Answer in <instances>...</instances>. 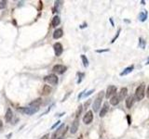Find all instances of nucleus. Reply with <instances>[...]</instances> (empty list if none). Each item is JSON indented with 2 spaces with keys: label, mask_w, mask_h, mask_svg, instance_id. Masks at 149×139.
Instances as JSON below:
<instances>
[{
  "label": "nucleus",
  "mask_w": 149,
  "mask_h": 139,
  "mask_svg": "<svg viewBox=\"0 0 149 139\" xmlns=\"http://www.w3.org/2000/svg\"><path fill=\"white\" fill-rule=\"evenodd\" d=\"M103 95H104V92H103V91H101L99 94H98V96H97L96 99L94 100V102H93L92 108H93V110H94V112H97V111L99 110L100 107H101L102 100H103Z\"/></svg>",
  "instance_id": "1"
},
{
  "label": "nucleus",
  "mask_w": 149,
  "mask_h": 139,
  "mask_svg": "<svg viewBox=\"0 0 149 139\" xmlns=\"http://www.w3.org/2000/svg\"><path fill=\"white\" fill-rule=\"evenodd\" d=\"M60 122H61L60 121H58V122H57L56 123H55V124H53V125H52V126H51V130H53L54 128H56L57 126H58V125L60 124Z\"/></svg>",
  "instance_id": "29"
},
{
  "label": "nucleus",
  "mask_w": 149,
  "mask_h": 139,
  "mask_svg": "<svg viewBox=\"0 0 149 139\" xmlns=\"http://www.w3.org/2000/svg\"><path fill=\"white\" fill-rule=\"evenodd\" d=\"M61 23V19L59 16H55L53 18V20H52V22H51V25L53 26V27H57L58 25Z\"/></svg>",
  "instance_id": "18"
},
{
  "label": "nucleus",
  "mask_w": 149,
  "mask_h": 139,
  "mask_svg": "<svg viewBox=\"0 0 149 139\" xmlns=\"http://www.w3.org/2000/svg\"><path fill=\"white\" fill-rule=\"evenodd\" d=\"M119 98H118V96H114L112 98L110 99V104L113 105V106H117L118 103H119Z\"/></svg>",
  "instance_id": "19"
},
{
  "label": "nucleus",
  "mask_w": 149,
  "mask_h": 139,
  "mask_svg": "<svg viewBox=\"0 0 149 139\" xmlns=\"http://www.w3.org/2000/svg\"><path fill=\"white\" fill-rule=\"evenodd\" d=\"M108 110H109V103H108V102H105V103L103 104L101 111H100V117H101V118L104 117V116L106 115L107 112H108Z\"/></svg>",
  "instance_id": "9"
},
{
  "label": "nucleus",
  "mask_w": 149,
  "mask_h": 139,
  "mask_svg": "<svg viewBox=\"0 0 149 139\" xmlns=\"http://www.w3.org/2000/svg\"><path fill=\"white\" fill-rule=\"evenodd\" d=\"M81 59H82V62H83L84 67L87 68V67L89 66V60L87 59V57H86L85 55H81Z\"/></svg>",
  "instance_id": "23"
},
{
  "label": "nucleus",
  "mask_w": 149,
  "mask_h": 139,
  "mask_svg": "<svg viewBox=\"0 0 149 139\" xmlns=\"http://www.w3.org/2000/svg\"><path fill=\"white\" fill-rule=\"evenodd\" d=\"M77 75L79 76V78H78V81H77V83H81L82 79H83V77L85 76V74H84V73H81V72H78Z\"/></svg>",
  "instance_id": "26"
},
{
  "label": "nucleus",
  "mask_w": 149,
  "mask_h": 139,
  "mask_svg": "<svg viewBox=\"0 0 149 139\" xmlns=\"http://www.w3.org/2000/svg\"><path fill=\"white\" fill-rule=\"evenodd\" d=\"M120 32H121V29H118V31H117V35H115V37H114L113 39H112V41H111V43H114V42L116 41V39L119 36V34H120Z\"/></svg>",
  "instance_id": "27"
},
{
  "label": "nucleus",
  "mask_w": 149,
  "mask_h": 139,
  "mask_svg": "<svg viewBox=\"0 0 149 139\" xmlns=\"http://www.w3.org/2000/svg\"><path fill=\"white\" fill-rule=\"evenodd\" d=\"M82 110H83V106L82 105H79L77 110H76V113H75V118H79V116L81 114Z\"/></svg>",
  "instance_id": "24"
},
{
  "label": "nucleus",
  "mask_w": 149,
  "mask_h": 139,
  "mask_svg": "<svg viewBox=\"0 0 149 139\" xmlns=\"http://www.w3.org/2000/svg\"><path fill=\"white\" fill-rule=\"evenodd\" d=\"M64 124H62L60 126V127H59V128L57 129L56 130V132L54 133L53 135H52V138L51 139H56L57 138V136H58V135H59V133L60 132H62V130H63V128H64Z\"/></svg>",
  "instance_id": "21"
},
{
  "label": "nucleus",
  "mask_w": 149,
  "mask_h": 139,
  "mask_svg": "<svg viewBox=\"0 0 149 139\" xmlns=\"http://www.w3.org/2000/svg\"><path fill=\"white\" fill-rule=\"evenodd\" d=\"M84 94H85V91H82L81 93L79 94V96H78V99H80L82 97V96H84Z\"/></svg>",
  "instance_id": "31"
},
{
  "label": "nucleus",
  "mask_w": 149,
  "mask_h": 139,
  "mask_svg": "<svg viewBox=\"0 0 149 139\" xmlns=\"http://www.w3.org/2000/svg\"><path fill=\"white\" fill-rule=\"evenodd\" d=\"M22 113H25L27 115H33L36 113L39 110V108H35V107H27V108H23L20 109Z\"/></svg>",
  "instance_id": "4"
},
{
  "label": "nucleus",
  "mask_w": 149,
  "mask_h": 139,
  "mask_svg": "<svg viewBox=\"0 0 149 139\" xmlns=\"http://www.w3.org/2000/svg\"><path fill=\"white\" fill-rule=\"evenodd\" d=\"M78 126H79V118H75L74 121L73 122L71 125V128H70V132L71 134H75L78 130Z\"/></svg>",
  "instance_id": "8"
},
{
  "label": "nucleus",
  "mask_w": 149,
  "mask_h": 139,
  "mask_svg": "<svg viewBox=\"0 0 149 139\" xmlns=\"http://www.w3.org/2000/svg\"><path fill=\"white\" fill-rule=\"evenodd\" d=\"M2 127H3V122H2V121L0 120V130L2 129Z\"/></svg>",
  "instance_id": "35"
},
{
  "label": "nucleus",
  "mask_w": 149,
  "mask_h": 139,
  "mask_svg": "<svg viewBox=\"0 0 149 139\" xmlns=\"http://www.w3.org/2000/svg\"><path fill=\"white\" fill-rule=\"evenodd\" d=\"M93 120V112L91 110H89L85 114V116L83 117V122L85 124H89L90 122H92Z\"/></svg>",
  "instance_id": "6"
},
{
  "label": "nucleus",
  "mask_w": 149,
  "mask_h": 139,
  "mask_svg": "<svg viewBox=\"0 0 149 139\" xmlns=\"http://www.w3.org/2000/svg\"><path fill=\"white\" fill-rule=\"evenodd\" d=\"M12 136V134H9V135H7V138H10V136Z\"/></svg>",
  "instance_id": "38"
},
{
  "label": "nucleus",
  "mask_w": 149,
  "mask_h": 139,
  "mask_svg": "<svg viewBox=\"0 0 149 139\" xmlns=\"http://www.w3.org/2000/svg\"><path fill=\"white\" fill-rule=\"evenodd\" d=\"M134 69V66L133 65H131V66H129L127 67L126 69H124L123 71H121L120 72V76H125V75H128L129 73H131L132 70Z\"/></svg>",
  "instance_id": "16"
},
{
  "label": "nucleus",
  "mask_w": 149,
  "mask_h": 139,
  "mask_svg": "<svg viewBox=\"0 0 149 139\" xmlns=\"http://www.w3.org/2000/svg\"><path fill=\"white\" fill-rule=\"evenodd\" d=\"M109 20H110V22H111V24H112V26H114V22H113V20H112V18H110Z\"/></svg>",
  "instance_id": "36"
},
{
  "label": "nucleus",
  "mask_w": 149,
  "mask_h": 139,
  "mask_svg": "<svg viewBox=\"0 0 149 139\" xmlns=\"http://www.w3.org/2000/svg\"><path fill=\"white\" fill-rule=\"evenodd\" d=\"M51 92V87L50 85H45L44 88H43V91H42V94L43 95H49Z\"/></svg>",
  "instance_id": "22"
},
{
  "label": "nucleus",
  "mask_w": 149,
  "mask_h": 139,
  "mask_svg": "<svg viewBox=\"0 0 149 139\" xmlns=\"http://www.w3.org/2000/svg\"><path fill=\"white\" fill-rule=\"evenodd\" d=\"M116 92H117V87L115 86V85H110L106 90V94H105L106 98H109L110 97H112Z\"/></svg>",
  "instance_id": "10"
},
{
  "label": "nucleus",
  "mask_w": 149,
  "mask_h": 139,
  "mask_svg": "<svg viewBox=\"0 0 149 139\" xmlns=\"http://www.w3.org/2000/svg\"><path fill=\"white\" fill-rule=\"evenodd\" d=\"M145 89H146L145 83H142L141 85L137 87V89L135 91V97L138 101L143 100V98L145 97Z\"/></svg>",
  "instance_id": "2"
},
{
  "label": "nucleus",
  "mask_w": 149,
  "mask_h": 139,
  "mask_svg": "<svg viewBox=\"0 0 149 139\" xmlns=\"http://www.w3.org/2000/svg\"><path fill=\"white\" fill-rule=\"evenodd\" d=\"M147 16H148V13H147V11L146 10H143V11H141L140 13H139V16H138V18H139V20L141 21H146V19H147Z\"/></svg>",
  "instance_id": "15"
},
{
  "label": "nucleus",
  "mask_w": 149,
  "mask_h": 139,
  "mask_svg": "<svg viewBox=\"0 0 149 139\" xmlns=\"http://www.w3.org/2000/svg\"><path fill=\"white\" fill-rule=\"evenodd\" d=\"M5 118H6V122H9L13 118V112L11 110V108H7V112H6V115H5Z\"/></svg>",
  "instance_id": "12"
},
{
  "label": "nucleus",
  "mask_w": 149,
  "mask_h": 139,
  "mask_svg": "<svg viewBox=\"0 0 149 139\" xmlns=\"http://www.w3.org/2000/svg\"><path fill=\"white\" fill-rule=\"evenodd\" d=\"M109 51V49H102V50H96L97 53H103V52H107Z\"/></svg>",
  "instance_id": "30"
},
{
  "label": "nucleus",
  "mask_w": 149,
  "mask_h": 139,
  "mask_svg": "<svg viewBox=\"0 0 149 139\" xmlns=\"http://www.w3.org/2000/svg\"><path fill=\"white\" fill-rule=\"evenodd\" d=\"M67 70V67L64 66V65H61V64H58V65H55V66L52 68V70L54 72H57L59 74H63Z\"/></svg>",
  "instance_id": "5"
},
{
  "label": "nucleus",
  "mask_w": 149,
  "mask_h": 139,
  "mask_svg": "<svg viewBox=\"0 0 149 139\" xmlns=\"http://www.w3.org/2000/svg\"><path fill=\"white\" fill-rule=\"evenodd\" d=\"M63 35H64V31H63V29L59 28V29H57V30H55V31H54L53 38L54 39H59V38H61Z\"/></svg>",
  "instance_id": "11"
},
{
  "label": "nucleus",
  "mask_w": 149,
  "mask_h": 139,
  "mask_svg": "<svg viewBox=\"0 0 149 139\" xmlns=\"http://www.w3.org/2000/svg\"><path fill=\"white\" fill-rule=\"evenodd\" d=\"M42 102V99L41 98H36V100L32 101L30 104H29V107H35V108H39V106Z\"/></svg>",
  "instance_id": "17"
},
{
  "label": "nucleus",
  "mask_w": 149,
  "mask_h": 139,
  "mask_svg": "<svg viewBox=\"0 0 149 139\" xmlns=\"http://www.w3.org/2000/svg\"><path fill=\"white\" fill-rule=\"evenodd\" d=\"M93 92H94V89H91V90L88 91V92H87V93H85V94H84V96H83V97H89V96H90V95L92 94Z\"/></svg>",
  "instance_id": "28"
},
{
  "label": "nucleus",
  "mask_w": 149,
  "mask_h": 139,
  "mask_svg": "<svg viewBox=\"0 0 149 139\" xmlns=\"http://www.w3.org/2000/svg\"><path fill=\"white\" fill-rule=\"evenodd\" d=\"M146 64H149V58H148V60H147V62H146Z\"/></svg>",
  "instance_id": "39"
},
{
  "label": "nucleus",
  "mask_w": 149,
  "mask_h": 139,
  "mask_svg": "<svg viewBox=\"0 0 149 139\" xmlns=\"http://www.w3.org/2000/svg\"><path fill=\"white\" fill-rule=\"evenodd\" d=\"M128 94V89L126 88V87H123V88H121L120 92H119V95H118V98H119V100H123L126 96Z\"/></svg>",
  "instance_id": "13"
},
{
  "label": "nucleus",
  "mask_w": 149,
  "mask_h": 139,
  "mask_svg": "<svg viewBox=\"0 0 149 139\" xmlns=\"http://www.w3.org/2000/svg\"><path fill=\"white\" fill-rule=\"evenodd\" d=\"M128 122H129V124H131V118H130V116H128Z\"/></svg>",
  "instance_id": "37"
},
{
  "label": "nucleus",
  "mask_w": 149,
  "mask_h": 139,
  "mask_svg": "<svg viewBox=\"0 0 149 139\" xmlns=\"http://www.w3.org/2000/svg\"><path fill=\"white\" fill-rule=\"evenodd\" d=\"M89 103H90V99H89V100H88V102H86V103H85V108H88V106L89 105Z\"/></svg>",
  "instance_id": "32"
},
{
  "label": "nucleus",
  "mask_w": 149,
  "mask_h": 139,
  "mask_svg": "<svg viewBox=\"0 0 149 139\" xmlns=\"http://www.w3.org/2000/svg\"><path fill=\"white\" fill-rule=\"evenodd\" d=\"M146 41L144 38L140 37L139 38V47H141L142 49L146 48Z\"/></svg>",
  "instance_id": "20"
},
{
  "label": "nucleus",
  "mask_w": 149,
  "mask_h": 139,
  "mask_svg": "<svg viewBox=\"0 0 149 139\" xmlns=\"http://www.w3.org/2000/svg\"><path fill=\"white\" fill-rule=\"evenodd\" d=\"M6 7H7V1L6 0L0 1V9H4Z\"/></svg>",
  "instance_id": "25"
},
{
  "label": "nucleus",
  "mask_w": 149,
  "mask_h": 139,
  "mask_svg": "<svg viewBox=\"0 0 149 139\" xmlns=\"http://www.w3.org/2000/svg\"><path fill=\"white\" fill-rule=\"evenodd\" d=\"M53 48H54L55 55H56L57 57H59V56L62 55V53H63V51H64V47H63V45H62L61 43H56V44H54Z\"/></svg>",
  "instance_id": "7"
},
{
  "label": "nucleus",
  "mask_w": 149,
  "mask_h": 139,
  "mask_svg": "<svg viewBox=\"0 0 149 139\" xmlns=\"http://www.w3.org/2000/svg\"><path fill=\"white\" fill-rule=\"evenodd\" d=\"M146 96H147V97L149 98V85H148V87H147V91H146Z\"/></svg>",
  "instance_id": "34"
},
{
  "label": "nucleus",
  "mask_w": 149,
  "mask_h": 139,
  "mask_svg": "<svg viewBox=\"0 0 149 139\" xmlns=\"http://www.w3.org/2000/svg\"><path fill=\"white\" fill-rule=\"evenodd\" d=\"M133 104H134V97L130 96V97L126 99V107L128 108H131Z\"/></svg>",
  "instance_id": "14"
},
{
  "label": "nucleus",
  "mask_w": 149,
  "mask_h": 139,
  "mask_svg": "<svg viewBox=\"0 0 149 139\" xmlns=\"http://www.w3.org/2000/svg\"><path fill=\"white\" fill-rule=\"evenodd\" d=\"M44 81L47 82V83H50V84L55 85V84L58 83V77L55 74H50V75H48V76L44 78Z\"/></svg>",
  "instance_id": "3"
},
{
  "label": "nucleus",
  "mask_w": 149,
  "mask_h": 139,
  "mask_svg": "<svg viewBox=\"0 0 149 139\" xmlns=\"http://www.w3.org/2000/svg\"><path fill=\"white\" fill-rule=\"evenodd\" d=\"M48 137H49V135H45V136H42V138L41 139H48Z\"/></svg>",
  "instance_id": "33"
}]
</instances>
